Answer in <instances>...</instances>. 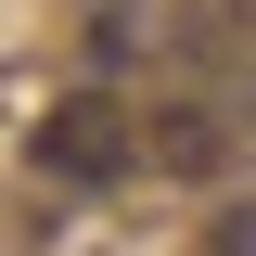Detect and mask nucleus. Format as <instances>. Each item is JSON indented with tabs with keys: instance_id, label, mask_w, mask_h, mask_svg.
<instances>
[{
	"instance_id": "nucleus-1",
	"label": "nucleus",
	"mask_w": 256,
	"mask_h": 256,
	"mask_svg": "<svg viewBox=\"0 0 256 256\" xmlns=\"http://www.w3.org/2000/svg\"><path fill=\"white\" fill-rule=\"evenodd\" d=\"M141 154H154V128L128 116L116 90H64L52 116H38V166H52V180H90L102 192V180H128Z\"/></svg>"
}]
</instances>
